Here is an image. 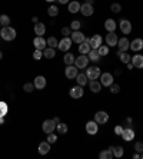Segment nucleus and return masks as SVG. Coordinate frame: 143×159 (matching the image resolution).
I'll use <instances>...</instances> for the list:
<instances>
[{
	"label": "nucleus",
	"instance_id": "1",
	"mask_svg": "<svg viewBox=\"0 0 143 159\" xmlns=\"http://www.w3.org/2000/svg\"><path fill=\"white\" fill-rule=\"evenodd\" d=\"M0 36H2L3 40L11 42L16 37V30L13 29V27H10V26H4L3 29H2V32H0Z\"/></svg>",
	"mask_w": 143,
	"mask_h": 159
},
{
	"label": "nucleus",
	"instance_id": "2",
	"mask_svg": "<svg viewBox=\"0 0 143 159\" xmlns=\"http://www.w3.org/2000/svg\"><path fill=\"white\" fill-rule=\"evenodd\" d=\"M100 69L99 67H96V66H93V67H89L86 70V76H87V79L89 80H96L98 78H100Z\"/></svg>",
	"mask_w": 143,
	"mask_h": 159
},
{
	"label": "nucleus",
	"instance_id": "3",
	"mask_svg": "<svg viewBox=\"0 0 143 159\" xmlns=\"http://www.w3.org/2000/svg\"><path fill=\"white\" fill-rule=\"evenodd\" d=\"M87 63H89V56L87 55H80L79 57H76L75 59V66L77 67V69H83V67H86Z\"/></svg>",
	"mask_w": 143,
	"mask_h": 159
},
{
	"label": "nucleus",
	"instance_id": "4",
	"mask_svg": "<svg viewBox=\"0 0 143 159\" xmlns=\"http://www.w3.org/2000/svg\"><path fill=\"white\" fill-rule=\"evenodd\" d=\"M41 129L45 133H52L53 130L56 129V122L53 120V119H47L43 122V126H41Z\"/></svg>",
	"mask_w": 143,
	"mask_h": 159
},
{
	"label": "nucleus",
	"instance_id": "5",
	"mask_svg": "<svg viewBox=\"0 0 143 159\" xmlns=\"http://www.w3.org/2000/svg\"><path fill=\"white\" fill-rule=\"evenodd\" d=\"M119 27H120L123 34H129L132 32V23L129 22V20H126V19H122L120 23H119Z\"/></svg>",
	"mask_w": 143,
	"mask_h": 159
},
{
	"label": "nucleus",
	"instance_id": "6",
	"mask_svg": "<svg viewBox=\"0 0 143 159\" xmlns=\"http://www.w3.org/2000/svg\"><path fill=\"white\" fill-rule=\"evenodd\" d=\"M94 120H96L99 125H103V123H106L109 120V115H107L105 111H99L98 113L94 115Z\"/></svg>",
	"mask_w": 143,
	"mask_h": 159
},
{
	"label": "nucleus",
	"instance_id": "7",
	"mask_svg": "<svg viewBox=\"0 0 143 159\" xmlns=\"http://www.w3.org/2000/svg\"><path fill=\"white\" fill-rule=\"evenodd\" d=\"M70 46H72V39L70 37H63V39L59 42V46H57V48L60 49L62 52H67L69 49H70Z\"/></svg>",
	"mask_w": 143,
	"mask_h": 159
},
{
	"label": "nucleus",
	"instance_id": "8",
	"mask_svg": "<svg viewBox=\"0 0 143 159\" xmlns=\"http://www.w3.org/2000/svg\"><path fill=\"white\" fill-rule=\"evenodd\" d=\"M99 123L96 122V120H90V122L86 123V132L89 133V135H96L99 130Z\"/></svg>",
	"mask_w": 143,
	"mask_h": 159
},
{
	"label": "nucleus",
	"instance_id": "9",
	"mask_svg": "<svg viewBox=\"0 0 143 159\" xmlns=\"http://www.w3.org/2000/svg\"><path fill=\"white\" fill-rule=\"evenodd\" d=\"M83 92H84V90H83V86L77 85L70 89V96L73 98V99H80V98L83 96Z\"/></svg>",
	"mask_w": 143,
	"mask_h": 159
},
{
	"label": "nucleus",
	"instance_id": "10",
	"mask_svg": "<svg viewBox=\"0 0 143 159\" xmlns=\"http://www.w3.org/2000/svg\"><path fill=\"white\" fill-rule=\"evenodd\" d=\"M100 83H102V86H107V88H109L113 83V75L112 73H102L100 75Z\"/></svg>",
	"mask_w": 143,
	"mask_h": 159
},
{
	"label": "nucleus",
	"instance_id": "11",
	"mask_svg": "<svg viewBox=\"0 0 143 159\" xmlns=\"http://www.w3.org/2000/svg\"><path fill=\"white\" fill-rule=\"evenodd\" d=\"M77 67L75 66V65H69L67 67H66V72H64V75H66V78L67 79H75L76 76H77Z\"/></svg>",
	"mask_w": 143,
	"mask_h": 159
},
{
	"label": "nucleus",
	"instance_id": "12",
	"mask_svg": "<svg viewBox=\"0 0 143 159\" xmlns=\"http://www.w3.org/2000/svg\"><path fill=\"white\" fill-rule=\"evenodd\" d=\"M120 136L123 138V141L130 142V141H133V138H135V130H133L132 128H126V129H123Z\"/></svg>",
	"mask_w": 143,
	"mask_h": 159
},
{
	"label": "nucleus",
	"instance_id": "13",
	"mask_svg": "<svg viewBox=\"0 0 143 159\" xmlns=\"http://www.w3.org/2000/svg\"><path fill=\"white\" fill-rule=\"evenodd\" d=\"M89 42H90V39L84 37V42H83V43H80V46H79L80 55H87V53L92 50V48H90V44H89Z\"/></svg>",
	"mask_w": 143,
	"mask_h": 159
},
{
	"label": "nucleus",
	"instance_id": "14",
	"mask_svg": "<svg viewBox=\"0 0 143 159\" xmlns=\"http://www.w3.org/2000/svg\"><path fill=\"white\" fill-rule=\"evenodd\" d=\"M103 39L100 34H94L93 37H90V42H89V44H90L92 49H99V46L102 44Z\"/></svg>",
	"mask_w": 143,
	"mask_h": 159
},
{
	"label": "nucleus",
	"instance_id": "15",
	"mask_svg": "<svg viewBox=\"0 0 143 159\" xmlns=\"http://www.w3.org/2000/svg\"><path fill=\"white\" fill-rule=\"evenodd\" d=\"M33 44L36 49H40V50H43V49L47 48V42L43 39V36H37L36 39L33 40Z\"/></svg>",
	"mask_w": 143,
	"mask_h": 159
},
{
	"label": "nucleus",
	"instance_id": "16",
	"mask_svg": "<svg viewBox=\"0 0 143 159\" xmlns=\"http://www.w3.org/2000/svg\"><path fill=\"white\" fill-rule=\"evenodd\" d=\"M117 46H119V50H120V52H128L129 48H130V43H129V40L126 37H122V39L117 40Z\"/></svg>",
	"mask_w": 143,
	"mask_h": 159
},
{
	"label": "nucleus",
	"instance_id": "17",
	"mask_svg": "<svg viewBox=\"0 0 143 159\" xmlns=\"http://www.w3.org/2000/svg\"><path fill=\"white\" fill-rule=\"evenodd\" d=\"M93 6L92 4H87V3H83L82 6H80V13H82L83 16H92L93 15Z\"/></svg>",
	"mask_w": 143,
	"mask_h": 159
},
{
	"label": "nucleus",
	"instance_id": "18",
	"mask_svg": "<svg viewBox=\"0 0 143 159\" xmlns=\"http://www.w3.org/2000/svg\"><path fill=\"white\" fill-rule=\"evenodd\" d=\"M72 42H75V43L80 44L84 42V34L82 33V32H79V30H75L73 33H72Z\"/></svg>",
	"mask_w": 143,
	"mask_h": 159
},
{
	"label": "nucleus",
	"instance_id": "19",
	"mask_svg": "<svg viewBox=\"0 0 143 159\" xmlns=\"http://www.w3.org/2000/svg\"><path fill=\"white\" fill-rule=\"evenodd\" d=\"M106 43H107V46H116L117 34L115 32H109V34H106Z\"/></svg>",
	"mask_w": 143,
	"mask_h": 159
},
{
	"label": "nucleus",
	"instance_id": "20",
	"mask_svg": "<svg viewBox=\"0 0 143 159\" xmlns=\"http://www.w3.org/2000/svg\"><path fill=\"white\" fill-rule=\"evenodd\" d=\"M130 49L133 52H139L143 49V40L142 39H135V40L130 42Z\"/></svg>",
	"mask_w": 143,
	"mask_h": 159
},
{
	"label": "nucleus",
	"instance_id": "21",
	"mask_svg": "<svg viewBox=\"0 0 143 159\" xmlns=\"http://www.w3.org/2000/svg\"><path fill=\"white\" fill-rule=\"evenodd\" d=\"M132 63L136 69H143V56L142 55L132 56Z\"/></svg>",
	"mask_w": 143,
	"mask_h": 159
},
{
	"label": "nucleus",
	"instance_id": "22",
	"mask_svg": "<svg viewBox=\"0 0 143 159\" xmlns=\"http://www.w3.org/2000/svg\"><path fill=\"white\" fill-rule=\"evenodd\" d=\"M33 85L36 89H45L46 88V79L45 76H36V79H34Z\"/></svg>",
	"mask_w": 143,
	"mask_h": 159
},
{
	"label": "nucleus",
	"instance_id": "23",
	"mask_svg": "<svg viewBox=\"0 0 143 159\" xmlns=\"http://www.w3.org/2000/svg\"><path fill=\"white\" fill-rule=\"evenodd\" d=\"M49 151H50V143L47 141L39 143V153L40 155H46V153H49Z\"/></svg>",
	"mask_w": 143,
	"mask_h": 159
},
{
	"label": "nucleus",
	"instance_id": "24",
	"mask_svg": "<svg viewBox=\"0 0 143 159\" xmlns=\"http://www.w3.org/2000/svg\"><path fill=\"white\" fill-rule=\"evenodd\" d=\"M99 158L100 159H112L113 158V146H109V149L100 152V153H99Z\"/></svg>",
	"mask_w": 143,
	"mask_h": 159
},
{
	"label": "nucleus",
	"instance_id": "25",
	"mask_svg": "<svg viewBox=\"0 0 143 159\" xmlns=\"http://www.w3.org/2000/svg\"><path fill=\"white\" fill-rule=\"evenodd\" d=\"M89 86H90V90L94 93H99L102 89V83L98 80H89Z\"/></svg>",
	"mask_w": 143,
	"mask_h": 159
},
{
	"label": "nucleus",
	"instance_id": "26",
	"mask_svg": "<svg viewBox=\"0 0 143 159\" xmlns=\"http://www.w3.org/2000/svg\"><path fill=\"white\" fill-rule=\"evenodd\" d=\"M46 32V26L43 23H34V33L37 34V36H43Z\"/></svg>",
	"mask_w": 143,
	"mask_h": 159
},
{
	"label": "nucleus",
	"instance_id": "27",
	"mask_svg": "<svg viewBox=\"0 0 143 159\" xmlns=\"http://www.w3.org/2000/svg\"><path fill=\"white\" fill-rule=\"evenodd\" d=\"M116 22L113 20V19H107L105 22V29L107 30V32H115V29H116Z\"/></svg>",
	"mask_w": 143,
	"mask_h": 159
},
{
	"label": "nucleus",
	"instance_id": "28",
	"mask_svg": "<svg viewBox=\"0 0 143 159\" xmlns=\"http://www.w3.org/2000/svg\"><path fill=\"white\" fill-rule=\"evenodd\" d=\"M76 82H77V85L84 86L87 82H89V79H87L86 73H77V76H76Z\"/></svg>",
	"mask_w": 143,
	"mask_h": 159
},
{
	"label": "nucleus",
	"instance_id": "29",
	"mask_svg": "<svg viewBox=\"0 0 143 159\" xmlns=\"http://www.w3.org/2000/svg\"><path fill=\"white\" fill-rule=\"evenodd\" d=\"M80 6H82V4L75 0V2L69 3V11H70V13H77V11H80Z\"/></svg>",
	"mask_w": 143,
	"mask_h": 159
},
{
	"label": "nucleus",
	"instance_id": "30",
	"mask_svg": "<svg viewBox=\"0 0 143 159\" xmlns=\"http://www.w3.org/2000/svg\"><path fill=\"white\" fill-rule=\"evenodd\" d=\"M87 56H89V60H93V62H98L100 59V55H99L98 49H92L90 52L87 53Z\"/></svg>",
	"mask_w": 143,
	"mask_h": 159
},
{
	"label": "nucleus",
	"instance_id": "31",
	"mask_svg": "<svg viewBox=\"0 0 143 159\" xmlns=\"http://www.w3.org/2000/svg\"><path fill=\"white\" fill-rule=\"evenodd\" d=\"M117 56H119L122 62L126 63V65L132 60V56H129V53H126V52H120V50H119V52H117Z\"/></svg>",
	"mask_w": 143,
	"mask_h": 159
},
{
	"label": "nucleus",
	"instance_id": "32",
	"mask_svg": "<svg viewBox=\"0 0 143 159\" xmlns=\"http://www.w3.org/2000/svg\"><path fill=\"white\" fill-rule=\"evenodd\" d=\"M54 55H56V52H54V49H53V48L43 49V56H45V57H47V59H53V57H54Z\"/></svg>",
	"mask_w": 143,
	"mask_h": 159
},
{
	"label": "nucleus",
	"instance_id": "33",
	"mask_svg": "<svg viewBox=\"0 0 143 159\" xmlns=\"http://www.w3.org/2000/svg\"><path fill=\"white\" fill-rule=\"evenodd\" d=\"M9 112V106L6 102H0V118H4Z\"/></svg>",
	"mask_w": 143,
	"mask_h": 159
},
{
	"label": "nucleus",
	"instance_id": "34",
	"mask_svg": "<svg viewBox=\"0 0 143 159\" xmlns=\"http://www.w3.org/2000/svg\"><path fill=\"white\" fill-rule=\"evenodd\" d=\"M123 156V148L122 146H113V158H122Z\"/></svg>",
	"mask_w": 143,
	"mask_h": 159
},
{
	"label": "nucleus",
	"instance_id": "35",
	"mask_svg": "<svg viewBox=\"0 0 143 159\" xmlns=\"http://www.w3.org/2000/svg\"><path fill=\"white\" fill-rule=\"evenodd\" d=\"M56 129H57V132L60 133V135H64V133H67V125H66V123L59 122L56 125Z\"/></svg>",
	"mask_w": 143,
	"mask_h": 159
},
{
	"label": "nucleus",
	"instance_id": "36",
	"mask_svg": "<svg viewBox=\"0 0 143 159\" xmlns=\"http://www.w3.org/2000/svg\"><path fill=\"white\" fill-rule=\"evenodd\" d=\"M75 59H76V57L72 55V53H66L63 60H64V63H66V65L69 66V65H75Z\"/></svg>",
	"mask_w": 143,
	"mask_h": 159
},
{
	"label": "nucleus",
	"instance_id": "37",
	"mask_svg": "<svg viewBox=\"0 0 143 159\" xmlns=\"http://www.w3.org/2000/svg\"><path fill=\"white\" fill-rule=\"evenodd\" d=\"M0 25H2V26H9V25H10V17H9L7 15H2L0 16Z\"/></svg>",
	"mask_w": 143,
	"mask_h": 159
},
{
	"label": "nucleus",
	"instance_id": "38",
	"mask_svg": "<svg viewBox=\"0 0 143 159\" xmlns=\"http://www.w3.org/2000/svg\"><path fill=\"white\" fill-rule=\"evenodd\" d=\"M47 44H49V48H57V46H59V42H57V39L56 37H49V39H47Z\"/></svg>",
	"mask_w": 143,
	"mask_h": 159
},
{
	"label": "nucleus",
	"instance_id": "39",
	"mask_svg": "<svg viewBox=\"0 0 143 159\" xmlns=\"http://www.w3.org/2000/svg\"><path fill=\"white\" fill-rule=\"evenodd\" d=\"M98 52H99V55H100V57L102 56H106V55H109V48L107 46H99V49H98Z\"/></svg>",
	"mask_w": 143,
	"mask_h": 159
},
{
	"label": "nucleus",
	"instance_id": "40",
	"mask_svg": "<svg viewBox=\"0 0 143 159\" xmlns=\"http://www.w3.org/2000/svg\"><path fill=\"white\" fill-rule=\"evenodd\" d=\"M47 13H49V16L54 17V16L59 15V9H57V6H50V7L47 9Z\"/></svg>",
	"mask_w": 143,
	"mask_h": 159
},
{
	"label": "nucleus",
	"instance_id": "41",
	"mask_svg": "<svg viewBox=\"0 0 143 159\" xmlns=\"http://www.w3.org/2000/svg\"><path fill=\"white\" fill-rule=\"evenodd\" d=\"M110 10L113 11V13H120V10H122V6L119 3H113L112 6H110Z\"/></svg>",
	"mask_w": 143,
	"mask_h": 159
},
{
	"label": "nucleus",
	"instance_id": "42",
	"mask_svg": "<svg viewBox=\"0 0 143 159\" xmlns=\"http://www.w3.org/2000/svg\"><path fill=\"white\" fill-rule=\"evenodd\" d=\"M41 57H43V50H40V49H36L33 53V59L36 60H40Z\"/></svg>",
	"mask_w": 143,
	"mask_h": 159
},
{
	"label": "nucleus",
	"instance_id": "43",
	"mask_svg": "<svg viewBox=\"0 0 143 159\" xmlns=\"http://www.w3.org/2000/svg\"><path fill=\"white\" fill-rule=\"evenodd\" d=\"M23 89H24V92H26V93H32V92H33V89H34V85H33V83H24Z\"/></svg>",
	"mask_w": 143,
	"mask_h": 159
},
{
	"label": "nucleus",
	"instance_id": "44",
	"mask_svg": "<svg viewBox=\"0 0 143 159\" xmlns=\"http://www.w3.org/2000/svg\"><path fill=\"white\" fill-rule=\"evenodd\" d=\"M135 151L137 152V153H140V155H142V153H143V143H142V142H136V143H135Z\"/></svg>",
	"mask_w": 143,
	"mask_h": 159
},
{
	"label": "nucleus",
	"instance_id": "45",
	"mask_svg": "<svg viewBox=\"0 0 143 159\" xmlns=\"http://www.w3.org/2000/svg\"><path fill=\"white\" fill-rule=\"evenodd\" d=\"M57 141V136L56 135H54V133H47V142H49V143H54V142Z\"/></svg>",
	"mask_w": 143,
	"mask_h": 159
},
{
	"label": "nucleus",
	"instance_id": "46",
	"mask_svg": "<svg viewBox=\"0 0 143 159\" xmlns=\"http://www.w3.org/2000/svg\"><path fill=\"white\" fill-rule=\"evenodd\" d=\"M80 26H82V25H80L79 20H73V22H72V25H70V29L72 30H79Z\"/></svg>",
	"mask_w": 143,
	"mask_h": 159
},
{
	"label": "nucleus",
	"instance_id": "47",
	"mask_svg": "<svg viewBox=\"0 0 143 159\" xmlns=\"http://www.w3.org/2000/svg\"><path fill=\"white\" fill-rule=\"evenodd\" d=\"M109 88H110V92H112V93H119V92H120V86H119V85H115V83H112Z\"/></svg>",
	"mask_w": 143,
	"mask_h": 159
},
{
	"label": "nucleus",
	"instance_id": "48",
	"mask_svg": "<svg viewBox=\"0 0 143 159\" xmlns=\"http://www.w3.org/2000/svg\"><path fill=\"white\" fill-rule=\"evenodd\" d=\"M62 34H64V37H67L69 34H72V29L70 27H63L62 29Z\"/></svg>",
	"mask_w": 143,
	"mask_h": 159
},
{
	"label": "nucleus",
	"instance_id": "49",
	"mask_svg": "<svg viewBox=\"0 0 143 159\" xmlns=\"http://www.w3.org/2000/svg\"><path fill=\"white\" fill-rule=\"evenodd\" d=\"M122 132H123V128H122L120 125L115 126V133H116V135H122Z\"/></svg>",
	"mask_w": 143,
	"mask_h": 159
},
{
	"label": "nucleus",
	"instance_id": "50",
	"mask_svg": "<svg viewBox=\"0 0 143 159\" xmlns=\"http://www.w3.org/2000/svg\"><path fill=\"white\" fill-rule=\"evenodd\" d=\"M133 67H135V66H133V63H132V62H129V63H128V69L130 70V69H133Z\"/></svg>",
	"mask_w": 143,
	"mask_h": 159
},
{
	"label": "nucleus",
	"instance_id": "51",
	"mask_svg": "<svg viewBox=\"0 0 143 159\" xmlns=\"http://www.w3.org/2000/svg\"><path fill=\"white\" fill-rule=\"evenodd\" d=\"M57 2H60V4H67L69 0H57Z\"/></svg>",
	"mask_w": 143,
	"mask_h": 159
},
{
	"label": "nucleus",
	"instance_id": "52",
	"mask_svg": "<svg viewBox=\"0 0 143 159\" xmlns=\"http://www.w3.org/2000/svg\"><path fill=\"white\" fill-rule=\"evenodd\" d=\"M86 3H87V4H92V6H93V3H94V0H86Z\"/></svg>",
	"mask_w": 143,
	"mask_h": 159
},
{
	"label": "nucleus",
	"instance_id": "53",
	"mask_svg": "<svg viewBox=\"0 0 143 159\" xmlns=\"http://www.w3.org/2000/svg\"><path fill=\"white\" fill-rule=\"evenodd\" d=\"M133 158H135V159H139V158H140V153H136V155L133 156Z\"/></svg>",
	"mask_w": 143,
	"mask_h": 159
},
{
	"label": "nucleus",
	"instance_id": "54",
	"mask_svg": "<svg viewBox=\"0 0 143 159\" xmlns=\"http://www.w3.org/2000/svg\"><path fill=\"white\" fill-rule=\"evenodd\" d=\"M4 123V118H0V125H3Z\"/></svg>",
	"mask_w": 143,
	"mask_h": 159
},
{
	"label": "nucleus",
	"instance_id": "55",
	"mask_svg": "<svg viewBox=\"0 0 143 159\" xmlns=\"http://www.w3.org/2000/svg\"><path fill=\"white\" fill-rule=\"evenodd\" d=\"M2 57H3V52H2V50H0V59H2Z\"/></svg>",
	"mask_w": 143,
	"mask_h": 159
},
{
	"label": "nucleus",
	"instance_id": "56",
	"mask_svg": "<svg viewBox=\"0 0 143 159\" xmlns=\"http://www.w3.org/2000/svg\"><path fill=\"white\" fill-rule=\"evenodd\" d=\"M46 2H54V0H46Z\"/></svg>",
	"mask_w": 143,
	"mask_h": 159
},
{
	"label": "nucleus",
	"instance_id": "57",
	"mask_svg": "<svg viewBox=\"0 0 143 159\" xmlns=\"http://www.w3.org/2000/svg\"><path fill=\"white\" fill-rule=\"evenodd\" d=\"M140 158H142V159H143V153H142V155H140Z\"/></svg>",
	"mask_w": 143,
	"mask_h": 159
},
{
	"label": "nucleus",
	"instance_id": "58",
	"mask_svg": "<svg viewBox=\"0 0 143 159\" xmlns=\"http://www.w3.org/2000/svg\"><path fill=\"white\" fill-rule=\"evenodd\" d=\"M0 26H2V25H0Z\"/></svg>",
	"mask_w": 143,
	"mask_h": 159
},
{
	"label": "nucleus",
	"instance_id": "59",
	"mask_svg": "<svg viewBox=\"0 0 143 159\" xmlns=\"http://www.w3.org/2000/svg\"><path fill=\"white\" fill-rule=\"evenodd\" d=\"M0 37H2V36H0Z\"/></svg>",
	"mask_w": 143,
	"mask_h": 159
}]
</instances>
